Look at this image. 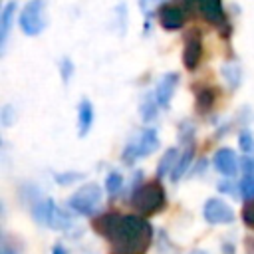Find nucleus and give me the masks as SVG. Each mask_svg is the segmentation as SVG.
<instances>
[{
  "label": "nucleus",
  "instance_id": "f257e3e1",
  "mask_svg": "<svg viewBox=\"0 0 254 254\" xmlns=\"http://www.w3.org/2000/svg\"><path fill=\"white\" fill-rule=\"evenodd\" d=\"M111 254H145L153 240V226L137 214H121L115 230L107 238Z\"/></svg>",
  "mask_w": 254,
  "mask_h": 254
},
{
  "label": "nucleus",
  "instance_id": "f03ea898",
  "mask_svg": "<svg viewBox=\"0 0 254 254\" xmlns=\"http://www.w3.org/2000/svg\"><path fill=\"white\" fill-rule=\"evenodd\" d=\"M167 202L165 196V189L159 181H151V183H143L139 185L133 194H131V206L141 214V216H149L155 214L157 210H161Z\"/></svg>",
  "mask_w": 254,
  "mask_h": 254
},
{
  "label": "nucleus",
  "instance_id": "7ed1b4c3",
  "mask_svg": "<svg viewBox=\"0 0 254 254\" xmlns=\"http://www.w3.org/2000/svg\"><path fill=\"white\" fill-rule=\"evenodd\" d=\"M18 26L26 36H38L46 30L48 26V16H46V2L44 0H30L18 18Z\"/></svg>",
  "mask_w": 254,
  "mask_h": 254
},
{
  "label": "nucleus",
  "instance_id": "20e7f679",
  "mask_svg": "<svg viewBox=\"0 0 254 254\" xmlns=\"http://www.w3.org/2000/svg\"><path fill=\"white\" fill-rule=\"evenodd\" d=\"M32 216L38 224L58 228V230H64L71 224V218L62 208H58V204L52 198H44V200L36 202L34 208H32Z\"/></svg>",
  "mask_w": 254,
  "mask_h": 254
},
{
  "label": "nucleus",
  "instance_id": "39448f33",
  "mask_svg": "<svg viewBox=\"0 0 254 254\" xmlns=\"http://www.w3.org/2000/svg\"><path fill=\"white\" fill-rule=\"evenodd\" d=\"M101 202V187L95 183H87L81 185L71 196H69V206L73 212L83 214V216H91L95 212V208Z\"/></svg>",
  "mask_w": 254,
  "mask_h": 254
},
{
  "label": "nucleus",
  "instance_id": "423d86ee",
  "mask_svg": "<svg viewBox=\"0 0 254 254\" xmlns=\"http://www.w3.org/2000/svg\"><path fill=\"white\" fill-rule=\"evenodd\" d=\"M159 149V135L155 129H143L123 151V161L127 163H133L141 157H147L151 155L153 151Z\"/></svg>",
  "mask_w": 254,
  "mask_h": 254
},
{
  "label": "nucleus",
  "instance_id": "0eeeda50",
  "mask_svg": "<svg viewBox=\"0 0 254 254\" xmlns=\"http://www.w3.org/2000/svg\"><path fill=\"white\" fill-rule=\"evenodd\" d=\"M204 48H202V32L198 28H192L185 36V48H183V64L189 71L196 69L202 60Z\"/></svg>",
  "mask_w": 254,
  "mask_h": 254
},
{
  "label": "nucleus",
  "instance_id": "6e6552de",
  "mask_svg": "<svg viewBox=\"0 0 254 254\" xmlns=\"http://www.w3.org/2000/svg\"><path fill=\"white\" fill-rule=\"evenodd\" d=\"M204 220L210 224H228L236 218L232 206H228L222 198H208L202 206Z\"/></svg>",
  "mask_w": 254,
  "mask_h": 254
},
{
  "label": "nucleus",
  "instance_id": "1a4fd4ad",
  "mask_svg": "<svg viewBox=\"0 0 254 254\" xmlns=\"http://www.w3.org/2000/svg\"><path fill=\"white\" fill-rule=\"evenodd\" d=\"M187 4H190L212 26H224L226 24L222 0H187Z\"/></svg>",
  "mask_w": 254,
  "mask_h": 254
},
{
  "label": "nucleus",
  "instance_id": "9d476101",
  "mask_svg": "<svg viewBox=\"0 0 254 254\" xmlns=\"http://www.w3.org/2000/svg\"><path fill=\"white\" fill-rule=\"evenodd\" d=\"M185 22H187V14H185V10L181 6H177V4H165V6L159 8V24L165 30H169V32L181 30L185 26Z\"/></svg>",
  "mask_w": 254,
  "mask_h": 254
},
{
  "label": "nucleus",
  "instance_id": "9b49d317",
  "mask_svg": "<svg viewBox=\"0 0 254 254\" xmlns=\"http://www.w3.org/2000/svg\"><path fill=\"white\" fill-rule=\"evenodd\" d=\"M212 165H214V169H216L220 175H224V177H234V175L238 173V169H240V161H238L236 153H234L232 149H228V147H222V149H218V151L214 153Z\"/></svg>",
  "mask_w": 254,
  "mask_h": 254
},
{
  "label": "nucleus",
  "instance_id": "f8f14e48",
  "mask_svg": "<svg viewBox=\"0 0 254 254\" xmlns=\"http://www.w3.org/2000/svg\"><path fill=\"white\" fill-rule=\"evenodd\" d=\"M177 83H179V73H175V71H169L159 79V83L155 87V93H153L157 103H159V107H169V103H171V99L175 95Z\"/></svg>",
  "mask_w": 254,
  "mask_h": 254
},
{
  "label": "nucleus",
  "instance_id": "ddd939ff",
  "mask_svg": "<svg viewBox=\"0 0 254 254\" xmlns=\"http://www.w3.org/2000/svg\"><path fill=\"white\" fill-rule=\"evenodd\" d=\"M93 125V107L89 99H81L77 105V133L79 137H85Z\"/></svg>",
  "mask_w": 254,
  "mask_h": 254
},
{
  "label": "nucleus",
  "instance_id": "4468645a",
  "mask_svg": "<svg viewBox=\"0 0 254 254\" xmlns=\"http://www.w3.org/2000/svg\"><path fill=\"white\" fill-rule=\"evenodd\" d=\"M194 101H196V111L198 113H206L212 109V105L216 103V89L212 85H202L194 89Z\"/></svg>",
  "mask_w": 254,
  "mask_h": 254
},
{
  "label": "nucleus",
  "instance_id": "2eb2a0df",
  "mask_svg": "<svg viewBox=\"0 0 254 254\" xmlns=\"http://www.w3.org/2000/svg\"><path fill=\"white\" fill-rule=\"evenodd\" d=\"M119 216H121L119 212H103V214L95 216V218H93V230H95L97 234L109 238L111 232L115 230L117 222H119Z\"/></svg>",
  "mask_w": 254,
  "mask_h": 254
},
{
  "label": "nucleus",
  "instance_id": "dca6fc26",
  "mask_svg": "<svg viewBox=\"0 0 254 254\" xmlns=\"http://www.w3.org/2000/svg\"><path fill=\"white\" fill-rule=\"evenodd\" d=\"M16 20V2H8L4 8H2V14H0V44L4 46L6 40H8V34L12 30V24Z\"/></svg>",
  "mask_w": 254,
  "mask_h": 254
},
{
  "label": "nucleus",
  "instance_id": "f3484780",
  "mask_svg": "<svg viewBox=\"0 0 254 254\" xmlns=\"http://www.w3.org/2000/svg\"><path fill=\"white\" fill-rule=\"evenodd\" d=\"M177 161H179V151H177L175 147L167 149L165 155L159 159V165H157V177L161 179V177H165V175H171L173 169H175V165H177Z\"/></svg>",
  "mask_w": 254,
  "mask_h": 254
},
{
  "label": "nucleus",
  "instance_id": "a211bd4d",
  "mask_svg": "<svg viewBox=\"0 0 254 254\" xmlns=\"http://www.w3.org/2000/svg\"><path fill=\"white\" fill-rule=\"evenodd\" d=\"M192 155H194L192 145H189V147L183 151V155H179V161H177V165H175L173 173L169 175L173 181H179V179L189 171V167H190V163H192Z\"/></svg>",
  "mask_w": 254,
  "mask_h": 254
},
{
  "label": "nucleus",
  "instance_id": "6ab92c4d",
  "mask_svg": "<svg viewBox=\"0 0 254 254\" xmlns=\"http://www.w3.org/2000/svg\"><path fill=\"white\" fill-rule=\"evenodd\" d=\"M236 192H238L244 200L254 198V177H250V175H242V179L236 183Z\"/></svg>",
  "mask_w": 254,
  "mask_h": 254
},
{
  "label": "nucleus",
  "instance_id": "aec40b11",
  "mask_svg": "<svg viewBox=\"0 0 254 254\" xmlns=\"http://www.w3.org/2000/svg\"><path fill=\"white\" fill-rule=\"evenodd\" d=\"M157 109H159V103H157L155 95H147V97H145V99L141 101V107H139V111H141V117H143V121H151V119L155 117Z\"/></svg>",
  "mask_w": 254,
  "mask_h": 254
},
{
  "label": "nucleus",
  "instance_id": "412c9836",
  "mask_svg": "<svg viewBox=\"0 0 254 254\" xmlns=\"http://www.w3.org/2000/svg\"><path fill=\"white\" fill-rule=\"evenodd\" d=\"M121 189H123V177H121V173L111 171V173L105 177V190H107V194H109V196H115Z\"/></svg>",
  "mask_w": 254,
  "mask_h": 254
},
{
  "label": "nucleus",
  "instance_id": "4be33fe9",
  "mask_svg": "<svg viewBox=\"0 0 254 254\" xmlns=\"http://www.w3.org/2000/svg\"><path fill=\"white\" fill-rule=\"evenodd\" d=\"M222 75L226 77V81H228L232 87H236V85L240 83V69H238L236 64H226V65L222 67Z\"/></svg>",
  "mask_w": 254,
  "mask_h": 254
},
{
  "label": "nucleus",
  "instance_id": "5701e85b",
  "mask_svg": "<svg viewBox=\"0 0 254 254\" xmlns=\"http://www.w3.org/2000/svg\"><path fill=\"white\" fill-rule=\"evenodd\" d=\"M238 147L240 151H244L246 155H254V135L250 131H242L238 135Z\"/></svg>",
  "mask_w": 254,
  "mask_h": 254
},
{
  "label": "nucleus",
  "instance_id": "b1692460",
  "mask_svg": "<svg viewBox=\"0 0 254 254\" xmlns=\"http://www.w3.org/2000/svg\"><path fill=\"white\" fill-rule=\"evenodd\" d=\"M242 220L246 222V226L254 228V198L244 202V206H242Z\"/></svg>",
  "mask_w": 254,
  "mask_h": 254
},
{
  "label": "nucleus",
  "instance_id": "393cba45",
  "mask_svg": "<svg viewBox=\"0 0 254 254\" xmlns=\"http://www.w3.org/2000/svg\"><path fill=\"white\" fill-rule=\"evenodd\" d=\"M240 171H242V175L254 177V155H246L240 159Z\"/></svg>",
  "mask_w": 254,
  "mask_h": 254
},
{
  "label": "nucleus",
  "instance_id": "a878e982",
  "mask_svg": "<svg viewBox=\"0 0 254 254\" xmlns=\"http://www.w3.org/2000/svg\"><path fill=\"white\" fill-rule=\"evenodd\" d=\"M77 179H81V175L79 173H56V181L60 183V185H69V183H73V181H77Z\"/></svg>",
  "mask_w": 254,
  "mask_h": 254
},
{
  "label": "nucleus",
  "instance_id": "bb28decb",
  "mask_svg": "<svg viewBox=\"0 0 254 254\" xmlns=\"http://www.w3.org/2000/svg\"><path fill=\"white\" fill-rule=\"evenodd\" d=\"M71 73H73V64H71V60L64 58L62 60V77H64V81H69Z\"/></svg>",
  "mask_w": 254,
  "mask_h": 254
},
{
  "label": "nucleus",
  "instance_id": "cd10ccee",
  "mask_svg": "<svg viewBox=\"0 0 254 254\" xmlns=\"http://www.w3.org/2000/svg\"><path fill=\"white\" fill-rule=\"evenodd\" d=\"M0 254H18V250H16L8 240H4V242H2V248H0Z\"/></svg>",
  "mask_w": 254,
  "mask_h": 254
},
{
  "label": "nucleus",
  "instance_id": "c85d7f7f",
  "mask_svg": "<svg viewBox=\"0 0 254 254\" xmlns=\"http://www.w3.org/2000/svg\"><path fill=\"white\" fill-rule=\"evenodd\" d=\"M52 254H67V250H65L62 244H56V246L52 248Z\"/></svg>",
  "mask_w": 254,
  "mask_h": 254
},
{
  "label": "nucleus",
  "instance_id": "c756f323",
  "mask_svg": "<svg viewBox=\"0 0 254 254\" xmlns=\"http://www.w3.org/2000/svg\"><path fill=\"white\" fill-rule=\"evenodd\" d=\"M246 250L248 254H254V238H246Z\"/></svg>",
  "mask_w": 254,
  "mask_h": 254
},
{
  "label": "nucleus",
  "instance_id": "7c9ffc66",
  "mask_svg": "<svg viewBox=\"0 0 254 254\" xmlns=\"http://www.w3.org/2000/svg\"><path fill=\"white\" fill-rule=\"evenodd\" d=\"M149 2H163V0H139L141 10H147V4H149Z\"/></svg>",
  "mask_w": 254,
  "mask_h": 254
},
{
  "label": "nucleus",
  "instance_id": "2f4dec72",
  "mask_svg": "<svg viewBox=\"0 0 254 254\" xmlns=\"http://www.w3.org/2000/svg\"><path fill=\"white\" fill-rule=\"evenodd\" d=\"M190 254H206V252H204V250H192Z\"/></svg>",
  "mask_w": 254,
  "mask_h": 254
}]
</instances>
